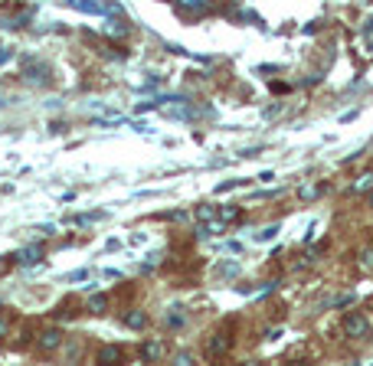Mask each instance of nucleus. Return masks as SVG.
Masks as SVG:
<instances>
[{"instance_id": "9b49d317", "label": "nucleus", "mask_w": 373, "mask_h": 366, "mask_svg": "<svg viewBox=\"0 0 373 366\" xmlns=\"http://www.w3.org/2000/svg\"><path fill=\"white\" fill-rule=\"evenodd\" d=\"M105 307H109V298H105V295H99L92 304H89V311H92V314H101Z\"/></svg>"}, {"instance_id": "0eeeda50", "label": "nucleus", "mask_w": 373, "mask_h": 366, "mask_svg": "<svg viewBox=\"0 0 373 366\" xmlns=\"http://www.w3.org/2000/svg\"><path fill=\"white\" fill-rule=\"evenodd\" d=\"M16 258H20L24 265H36L39 258H43V249H39V245H33V249H24V252H20V255H16Z\"/></svg>"}, {"instance_id": "7ed1b4c3", "label": "nucleus", "mask_w": 373, "mask_h": 366, "mask_svg": "<svg viewBox=\"0 0 373 366\" xmlns=\"http://www.w3.org/2000/svg\"><path fill=\"white\" fill-rule=\"evenodd\" d=\"M164 353H167V343L164 340H151L141 347V357L148 360V363H157V360H164Z\"/></svg>"}, {"instance_id": "ddd939ff", "label": "nucleus", "mask_w": 373, "mask_h": 366, "mask_svg": "<svg viewBox=\"0 0 373 366\" xmlns=\"http://www.w3.org/2000/svg\"><path fill=\"white\" fill-rule=\"evenodd\" d=\"M318 193H321L318 183H314V187H302V190H298V196H302V200H314Z\"/></svg>"}, {"instance_id": "20e7f679", "label": "nucleus", "mask_w": 373, "mask_h": 366, "mask_svg": "<svg viewBox=\"0 0 373 366\" xmlns=\"http://www.w3.org/2000/svg\"><path fill=\"white\" fill-rule=\"evenodd\" d=\"M177 7L184 14H207V10L217 7V0H177Z\"/></svg>"}, {"instance_id": "423d86ee", "label": "nucleus", "mask_w": 373, "mask_h": 366, "mask_svg": "<svg viewBox=\"0 0 373 366\" xmlns=\"http://www.w3.org/2000/svg\"><path fill=\"white\" fill-rule=\"evenodd\" d=\"M24 78H26V82H33V86H39V82H49V78H46V66H26Z\"/></svg>"}, {"instance_id": "1a4fd4ad", "label": "nucleus", "mask_w": 373, "mask_h": 366, "mask_svg": "<svg viewBox=\"0 0 373 366\" xmlns=\"http://www.w3.org/2000/svg\"><path fill=\"white\" fill-rule=\"evenodd\" d=\"M360 36H364V43H367V53H373V20H367V24H364Z\"/></svg>"}, {"instance_id": "f03ea898", "label": "nucleus", "mask_w": 373, "mask_h": 366, "mask_svg": "<svg viewBox=\"0 0 373 366\" xmlns=\"http://www.w3.org/2000/svg\"><path fill=\"white\" fill-rule=\"evenodd\" d=\"M370 320H367V314L364 311H350L347 317H344V334L347 337H354V340H364V337H370Z\"/></svg>"}, {"instance_id": "9d476101", "label": "nucleus", "mask_w": 373, "mask_h": 366, "mask_svg": "<svg viewBox=\"0 0 373 366\" xmlns=\"http://www.w3.org/2000/svg\"><path fill=\"white\" fill-rule=\"evenodd\" d=\"M144 320H148V317H144L141 311H131L128 317H124V324H128V327H144Z\"/></svg>"}, {"instance_id": "f8f14e48", "label": "nucleus", "mask_w": 373, "mask_h": 366, "mask_svg": "<svg viewBox=\"0 0 373 366\" xmlns=\"http://www.w3.org/2000/svg\"><path fill=\"white\" fill-rule=\"evenodd\" d=\"M370 187H373V173H364V177L354 183V190H357V193H364V190H370Z\"/></svg>"}, {"instance_id": "4468645a", "label": "nucleus", "mask_w": 373, "mask_h": 366, "mask_svg": "<svg viewBox=\"0 0 373 366\" xmlns=\"http://www.w3.org/2000/svg\"><path fill=\"white\" fill-rule=\"evenodd\" d=\"M167 324H171V327H180V324H184V314H174V307H171V314H167Z\"/></svg>"}, {"instance_id": "dca6fc26", "label": "nucleus", "mask_w": 373, "mask_h": 366, "mask_svg": "<svg viewBox=\"0 0 373 366\" xmlns=\"http://www.w3.org/2000/svg\"><path fill=\"white\" fill-rule=\"evenodd\" d=\"M7 59H10V49H7V46H0V66L7 63Z\"/></svg>"}, {"instance_id": "f3484780", "label": "nucleus", "mask_w": 373, "mask_h": 366, "mask_svg": "<svg viewBox=\"0 0 373 366\" xmlns=\"http://www.w3.org/2000/svg\"><path fill=\"white\" fill-rule=\"evenodd\" d=\"M370 206H373V196H370Z\"/></svg>"}, {"instance_id": "f257e3e1", "label": "nucleus", "mask_w": 373, "mask_h": 366, "mask_svg": "<svg viewBox=\"0 0 373 366\" xmlns=\"http://www.w3.org/2000/svg\"><path fill=\"white\" fill-rule=\"evenodd\" d=\"M233 330H236V320L223 324V327L210 337V343H207V353H210V357H223V353L233 347Z\"/></svg>"}, {"instance_id": "2eb2a0df", "label": "nucleus", "mask_w": 373, "mask_h": 366, "mask_svg": "<svg viewBox=\"0 0 373 366\" xmlns=\"http://www.w3.org/2000/svg\"><path fill=\"white\" fill-rule=\"evenodd\" d=\"M7 330H10V317H0V340L7 337Z\"/></svg>"}, {"instance_id": "39448f33", "label": "nucleus", "mask_w": 373, "mask_h": 366, "mask_svg": "<svg viewBox=\"0 0 373 366\" xmlns=\"http://www.w3.org/2000/svg\"><path fill=\"white\" fill-rule=\"evenodd\" d=\"M59 343H62V334H59V330H46V334H39V350H43V353L59 350Z\"/></svg>"}, {"instance_id": "6e6552de", "label": "nucleus", "mask_w": 373, "mask_h": 366, "mask_svg": "<svg viewBox=\"0 0 373 366\" xmlns=\"http://www.w3.org/2000/svg\"><path fill=\"white\" fill-rule=\"evenodd\" d=\"M111 360H124L121 347H105V350L99 353V363H111Z\"/></svg>"}]
</instances>
